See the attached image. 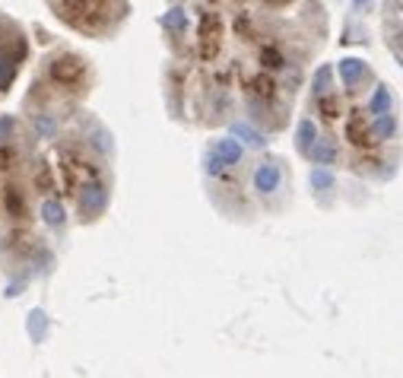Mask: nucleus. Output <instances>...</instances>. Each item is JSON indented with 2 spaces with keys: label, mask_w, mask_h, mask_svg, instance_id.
Wrapping results in <instances>:
<instances>
[{
  "label": "nucleus",
  "mask_w": 403,
  "mask_h": 378,
  "mask_svg": "<svg viewBox=\"0 0 403 378\" xmlns=\"http://www.w3.org/2000/svg\"><path fill=\"white\" fill-rule=\"evenodd\" d=\"M108 204V188L102 185L99 178L96 181H86L80 188V200H76V210H80V220L92 222V220H99L102 210H105Z\"/></svg>",
  "instance_id": "1"
},
{
  "label": "nucleus",
  "mask_w": 403,
  "mask_h": 378,
  "mask_svg": "<svg viewBox=\"0 0 403 378\" xmlns=\"http://www.w3.org/2000/svg\"><path fill=\"white\" fill-rule=\"evenodd\" d=\"M219 45H222V19L216 13H206L200 19V58L210 61L219 54Z\"/></svg>",
  "instance_id": "2"
},
{
  "label": "nucleus",
  "mask_w": 403,
  "mask_h": 378,
  "mask_svg": "<svg viewBox=\"0 0 403 378\" xmlns=\"http://www.w3.org/2000/svg\"><path fill=\"white\" fill-rule=\"evenodd\" d=\"M241 159V147L235 140H219L213 149H210V156H206V172L210 175H222L229 165H235Z\"/></svg>",
  "instance_id": "3"
},
{
  "label": "nucleus",
  "mask_w": 403,
  "mask_h": 378,
  "mask_svg": "<svg viewBox=\"0 0 403 378\" xmlns=\"http://www.w3.org/2000/svg\"><path fill=\"white\" fill-rule=\"evenodd\" d=\"M83 74H86L83 61L70 58V54L51 61V76H54V83H61V86H70V90H74V86H80Z\"/></svg>",
  "instance_id": "4"
},
{
  "label": "nucleus",
  "mask_w": 403,
  "mask_h": 378,
  "mask_svg": "<svg viewBox=\"0 0 403 378\" xmlns=\"http://www.w3.org/2000/svg\"><path fill=\"white\" fill-rule=\"evenodd\" d=\"M61 7H64V17L70 23L89 25V19L105 10V0H61Z\"/></svg>",
  "instance_id": "5"
},
{
  "label": "nucleus",
  "mask_w": 403,
  "mask_h": 378,
  "mask_svg": "<svg viewBox=\"0 0 403 378\" xmlns=\"http://www.w3.org/2000/svg\"><path fill=\"white\" fill-rule=\"evenodd\" d=\"M346 137H349V143L359 149H369L371 143H375V131H371L369 124L362 121V115L359 112H353V118H349V124H346Z\"/></svg>",
  "instance_id": "6"
},
{
  "label": "nucleus",
  "mask_w": 403,
  "mask_h": 378,
  "mask_svg": "<svg viewBox=\"0 0 403 378\" xmlns=\"http://www.w3.org/2000/svg\"><path fill=\"white\" fill-rule=\"evenodd\" d=\"M248 96H251L254 102L257 99H261V102H273V99H276V83H273L267 74L251 76V80H248Z\"/></svg>",
  "instance_id": "7"
},
{
  "label": "nucleus",
  "mask_w": 403,
  "mask_h": 378,
  "mask_svg": "<svg viewBox=\"0 0 403 378\" xmlns=\"http://www.w3.org/2000/svg\"><path fill=\"white\" fill-rule=\"evenodd\" d=\"M276 185H280V169H276L273 162H263L254 172V188L261 191V194H273Z\"/></svg>",
  "instance_id": "8"
},
{
  "label": "nucleus",
  "mask_w": 403,
  "mask_h": 378,
  "mask_svg": "<svg viewBox=\"0 0 403 378\" xmlns=\"http://www.w3.org/2000/svg\"><path fill=\"white\" fill-rule=\"evenodd\" d=\"M365 64L362 61H356V58H346V61H340V76H343V83L353 90V86H359V83L365 80Z\"/></svg>",
  "instance_id": "9"
},
{
  "label": "nucleus",
  "mask_w": 403,
  "mask_h": 378,
  "mask_svg": "<svg viewBox=\"0 0 403 378\" xmlns=\"http://www.w3.org/2000/svg\"><path fill=\"white\" fill-rule=\"evenodd\" d=\"M305 156H312L314 162H334V159H337V147L327 143V140H314V147L308 149Z\"/></svg>",
  "instance_id": "10"
},
{
  "label": "nucleus",
  "mask_w": 403,
  "mask_h": 378,
  "mask_svg": "<svg viewBox=\"0 0 403 378\" xmlns=\"http://www.w3.org/2000/svg\"><path fill=\"white\" fill-rule=\"evenodd\" d=\"M184 25H188V13L184 10H168L162 17V29H168V32H184Z\"/></svg>",
  "instance_id": "11"
},
{
  "label": "nucleus",
  "mask_w": 403,
  "mask_h": 378,
  "mask_svg": "<svg viewBox=\"0 0 403 378\" xmlns=\"http://www.w3.org/2000/svg\"><path fill=\"white\" fill-rule=\"evenodd\" d=\"M314 140H318V127H314L312 121L298 124V149H302V153H308V149L314 147Z\"/></svg>",
  "instance_id": "12"
},
{
  "label": "nucleus",
  "mask_w": 403,
  "mask_h": 378,
  "mask_svg": "<svg viewBox=\"0 0 403 378\" xmlns=\"http://www.w3.org/2000/svg\"><path fill=\"white\" fill-rule=\"evenodd\" d=\"M232 137L245 140V143H251V147H263V143H267V140H263L257 131H251L248 124H232Z\"/></svg>",
  "instance_id": "13"
},
{
  "label": "nucleus",
  "mask_w": 403,
  "mask_h": 378,
  "mask_svg": "<svg viewBox=\"0 0 403 378\" xmlns=\"http://www.w3.org/2000/svg\"><path fill=\"white\" fill-rule=\"evenodd\" d=\"M41 216H45L48 226H61V222H64V210H61L58 200H51V198L41 204Z\"/></svg>",
  "instance_id": "14"
},
{
  "label": "nucleus",
  "mask_w": 403,
  "mask_h": 378,
  "mask_svg": "<svg viewBox=\"0 0 403 378\" xmlns=\"http://www.w3.org/2000/svg\"><path fill=\"white\" fill-rule=\"evenodd\" d=\"M387 108H391V92H387L384 86H378V90H375V96H371L369 112H371V115H384Z\"/></svg>",
  "instance_id": "15"
},
{
  "label": "nucleus",
  "mask_w": 403,
  "mask_h": 378,
  "mask_svg": "<svg viewBox=\"0 0 403 378\" xmlns=\"http://www.w3.org/2000/svg\"><path fill=\"white\" fill-rule=\"evenodd\" d=\"M318 105H321V115L327 118V121H337V118H340V102L334 99V96H327V92H324Z\"/></svg>",
  "instance_id": "16"
},
{
  "label": "nucleus",
  "mask_w": 403,
  "mask_h": 378,
  "mask_svg": "<svg viewBox=\"0 0 403 378\" xmlns=\"http://www.w3.org/2000/svg\"><path fill=\"white\" fill-rule=\"evenodd\" d=\"M371 131H375V140H384V137H391V134H394V118L387 115H378V121H375V127H371Z\"/></svg>",
  "instance_id": "17"
},
{
  "label": "nucleus",
  "mask_w": 403,
  "mask_h": 378,
  "mask_svg": "<svg viewBox=\"0 0 403 378\" xmlns=\"http://www.w3.org/2000/svg\"><path fill=\"white\" fill-rule=\"evenodd\" d=\"M7 207H10V213H13V220H23V198H19V191L17 188H7Z\"/></svg>",
  "instance_id": "18"
},
{
  "label": "nucleus",
  "mask_w": 403,
  "mask_h": 378,
  "mask_svg": "<svg viewBox=\"0 0 403 378\" xmlns=\"http://www.w3.org/2000/svg\"><path fill=\"white\" fill-rule=\"evenodd\" d=\"M261 61H263V67H270V70H280V67H283V54L276 48H263L261 51Z\"/></svg>",
  "instance_id": "19"
},
{
  "label": "nucleus",
  "mask_w": 403,
  "mask_h": 378,
  "mask_svg": "<svg viewBox=\"0 0 403 378\" xmlns=\"http://www.w3.org/2000/svg\"><path fill=\"white\" fill-rule=\"evenodd\" d=\"M312 185L318 191H324V188H330V185H334V178H330V172H324V169H314V172H312Z\"/></svg>",
  "instance_id": "20"
},
{
  "label": "nucleus",
  "mask_w": 403,
  "mask_h": 378,
  "mask_svg": "<svg viewBox=\"0 0 403 378\" xmlns=\"http://www.w3.org/2000/svg\"><path fill=\"white\" fill-rule=\"evenodd\" d=\"M327 80H330V67H321V70H318V76H314V92H318V96H324V92H327Z\"/></svg>",
  "instance_id": "21"
},
{
  "label": "nucleus",
  "mask_w": 403,
  "mask_h": 378,
  "mask_svg": "<svg viewBox=\"0 0 403 378\" xmlns=\"http://www.w3.org/2000/svg\"><path fill=\"white\" fill-rule=\"evenodd\" d=\"M32 318H35V321H29V330L35 334V340H41V334H45V315H41V312H35Z\"/></svg>",
  "instance_id": "22"
},
{
  "label": "nucleus",
  "mask_w": 403,
  "mask_h": 378,
  "mask_svg": "<svg viewBox=\"0 0 403 378\" xmlns=\"http://www.w3.org/2000/svg\"><path fill=\"white\" fill-rule=\"evenodd\" d=\"M13 127H17V124H13V118H0V137H7Z\"/></svg>",
  "instance_id": "23"
},
{
  "label": "nucleus",
  "mask_w": 403,
  "mask_h": 378,
  "mask_svg": "<svg viewBox=\"0 0 403 378\" xmlns=\"http://www.w3.org/2000/svg\"><path fill=\"white\" fill-rule=\"evenodd\" d=\"M356 3H369V0H356Z\"/></svg>",
  "instance_id": "24"
}]
</instances>
